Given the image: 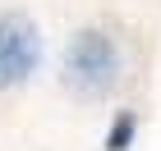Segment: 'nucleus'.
<instances>
[{"instance_id": "nucleus-1", "label": "nucleus", "mask_w": 161, "mask_h": 151, "mask_svg": "<svg viewBox=\"0 0 161 151\" xmlns=\"http://www.w3.org/2000/svg\"><path fill=\"white\" fill-rule=\"evenodd\" d=\"M120 69H124V50L106 28L74 32L69 50H64V83L78 96H106L120 83Z\"/></svg>"}, {"instance_id": "nucleus-2", "label": "nucleus", "mask_w": 161, "mask_h": 151, "mask_svg": "<svg viewBox=\"0 0 161 151\" xmlns=\"http://www.w3.org/2000/svg\"><path fill=\"white\" fill-rule=\"evenodd\" d=\"M42 64V37L37 23L23 14H5L0 18V87H19L37 73Z\"/></svg>"}, {"instance_id": "nucleus-3", "label": "nucleus", "mask_w": 161, "mask_h": 151, "mask_svg": "<svg viewBox=\"0 0 161 151\" xmlns=\"http://www.w3.org/2000/svg\"><path fill=\"white\" fill-rule=\"evenodd\" d=\"M138 138V114L134 110H120L111 119V133H106V151H129Z\"/></svg>"}]
</instances>
